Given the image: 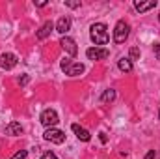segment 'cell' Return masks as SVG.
<instances>
[{"label": "cell", "mask_w": 160, "mask_h": 159, "mask_svg": "<svg viewBox=\"0 0 160 159\" xmlns=\"http://www.w3.org/2000/svg\"><path fill=\"white\" fill-rule=\"evenodd\" d=\"M140 58V49L138 47H132L130 49V60H138Z\"/></svg>", "instance_id": "e0dca14e"}, {"label": "cell", "mask_w": 160, "mask_h": 159, "mask_svg": "<svg viewBox=\"0 0 160 159\" xmlns=\"http://www.w3.org/2000/svg\"><path fill=\"white\" fill-rule=\"evenodd\" d=\"M36 6H38V8H45V6H47V0H39V2H36Z\"/></svg>", "instance_id": "44dd1931"}, {"label": "cell", "mask_w": 160, "mask_h": 159, "mask_svg": "<svg viewBox=\"0 0 160 159\" xmlns=\"http://www.w3.org/2000/svg\"><path fill=\"white\" fill-rule=\"evenodd\" d=\"M71 30V19L69 17H60L58 19V23H56V32H60V34H67Z\"/></svg>", "instance_id": "8fae6325"}, {"label": "cell", "mask_w": 160, "mask_h": 159, "mask_svg": "<svg viewBox=\"0 0 160 159\" xmlns=\"http://www.w3.org/2000/svg\"><path fill=\"white\" fill-rule=\"evenodd\" d=\"M99 139H101V142H106L108 139H106V135L104 133H99Z\"/></svg>", "instance_id": "7402d4cb"}, {"label": "cell", "mask_w": 160, "mask_h": 159, "mask_svg": "<svg viewBox=\"0 0 160 159\" xmlns=\"http://www.w3.org/2000/svg\"><path fill=\"white\" fill-rule=\"evenodd\" d=\"M26 156H28V152H26V150H19L17 154H13V156H11V159H26Z\"/></svg>", "instance_id": "2e32d148"}, {"label": "cell", "mask_w": 160, "mask_h": 159, "mask_svg": "<svg viewBox=\"0 0 160 159\" xmlns=\"http://www.w3.org/2000/svg\"><path fill=\"white\" fill-rule=\"evenodd\" d=\"M71 129H73V133L77 135V139H78V140H82V142L91 140V133H89L86 127H82V125H78V123H73V125H71Z\"/></svg>", "instance_id": "9c48e42d"}, {"label": "cell", "mask_w": 160, "mask_h": 159, "mask_svg": "<svg viewBox=\"0 0 160 159\" xmlns=\"http://www.w3.org/2000/svg\"><path fill=\"white\" fill-rule=\"evenodd\" d=\"M158 21H160V13H158Z\"/></svg>", "instance_id": "484cf974"}, {"label": "cell", "mask_w": 160, "mask_h": 159, "mask_svg": "<svg viewBox=\"0 0 160 159\" xmlns=\"http://www.w3.org/2000/svg\"><path fill=\"white\" fill-rule=\"evenodd\" d=\"M28 75H24V77H22V79H19V82H21V84H26V82H28Z\"/></svg>", "instance_id": "603a6c76"}, {"label": "cell", "mask_w": 160, "mask_h": 159, "mask_svg": "<svg viewBox=\"0 0 160 159\" xmlns=\"http://www.w3.org/2000/svg\"><path fill=\"white\" fill-rule=\"evenodd\" d=\"M60 45H62V49L69 54V56H77V52H78V47H77V43L73 38H69V36H63L62 40H60Z\"/></svg>", "instance_id": "ba28073f"}, {"label": "cell", "mask_w": 160, "mask_h": 159, "mask_svg": "<svg viewBox=\"0 0 160 159\" xmlns=\"http://www.w3.org/2000/svg\"><path fill=\"white\" fill-rule=\"evenodd\" d=\"M41 159H58V156H56L54 152H45V154L41 156Z\"/></svg>", "instance_id": "d6986e66"}, {"label": "cell", "mask_w": 160, "mask_h": 159, "mask_svg": "<svg viewBox=\"0 0 160 159\" xmlns=\"http://www.w3.org/2000/svg\"><path fill=\"white\" fill-rule=\"evenodd\" d=\"M114 99H116V90H112V88L104 90V94L101 96V101H102V103H112Z\"/></svg>", "instance_id": "9a60e30c"}, {"label": "cell", "mask_w": 160, "mask_h": 159, "mask_svg": "<svg viewBox=\"0 0 160 159\" xmlns=\"http://www.w3.org/2000/svg\"><path fill=\"white\" fill-rule=\"evenodd\" d=\"M128 32H130L128 23L118 21V25H116V28H114V41H116V43H123V41L128 38Z\"/></svg>", "instance_id": "277c9868"}, {"label": "cell", "mask_w": 160, "mask_h": 159, "mask_svg": "<svg viewBox=\"0 0 160 159\" xmlns=\"http://www.w3.org/2000/svg\"><path fill=\"white\" fill-rule=\"evenodd\" d=\"M155 51L158 52V58H160V43H155Z\"/></svg>", "instance_id": "cb8c5ba5"}, {"label": "cell", "mask_w": 160, "mask_h": 159, "mask_svg": "<svg viewBox=\"0 0 160 159\" xmlns=\"http://www.w3.org/2000/svg\"><path fill=\"white\" fill-rule=\"evenodd\" d=\"M118 68H119L121 71H125V73H130L134 66H132V60L130 58H125L123 56V58H119V62H118Z\"/></svg>", "instance_id": "5bb4252c"}, {"label": "cell", "mask_w": 160, "mask_h": 159, "mask_svg": "<svg viewBox=\"0 0 160 159\" xmlns=\"http://www.w3.org/2000/svg\"><path fill=\"white\" fill-rule=\"evenodd\" d=\"M108 49H104V47H91V49H88L86 51V56L89 58V60H104V58H108Z\"/></svg>", "instance_id": "52a82bcc"}, {"label": "cell", "mask_w": 160, "mask_h": 159, "mask_svg": "<svg viewBox=\"0 0 160 159\" xmlns=\"http://www.w3.org/2000/svg\"><path fill=\"white\" fill-rule=\"evenodd\" d=\"M89 36H91V40L95 45H106L108 40H110V36H108V28H106V25H102V23H95V25H91V28H89Z\"/></svg>", "instance_id": "6da1fadb"}, {"label": "cell", "mask_w": 160, "mask_h": 159, "mask_svg": "<svg viewBox=\"0 0 160 159\" xmlns=\"http://www.w3.org/2000/svg\"><path fill=\"white\" fill-rule=\"evenodd\" d=\"M67 8H80V0H65Z\"/></svg>", "instance_id": "ac0fdd59"}, {"label": "cell", "mask_w": 160, "mask_h": 159, "mask_svg": "<svg viewBox=\"0 0 160 159\" xmlns=\"http://www.w3.org/2000/svg\"><path fill=\"white\" fill-rule=\"evenodd\" d=\"M158 118H160V111H158Z\"/></svg>", "instance_id": "d4e9b609"}, {"label": "cell", "mask_w": 160, "mask_h": 159, "mask_svg": "<svg viewBox=\"0 0 160 159\" xmlns=\"http://www.w3.org/2000/svg\"><path fill=\"white\" fill-rule=\"evenodd\" d=\"M134 8H136L140 13L149 11V9H153V8H157V0H147V2H140V0H136V2H134Z\"/></svg>", "instance_id": "7c38bea8"}, {"label": "cell", "mask_w": 160, "mask_h": 159, "mask_svg": "<svg viewBox=\"0 0 160 159\" xmlns=\"http://www.w3.org/2000/svg\"><path fill=\"white\" fill-rule=\"evenodd\" d=\"M39 122H41V125H45V127L50 129V127H54L60 122V118H58V112L54 109H45L39 116Z\"/></svg>", "instance_id": "3957f363"}, {"label": "cell", "mask_w": 160, "mask_h": 159, "mask_svg": "<svg viewBox=\"0 0 160 159\" xmlns=\"http://www.w3.org/2000/svg\"><path fill=\"white\" fill-rule=\"evenodd\" d=\"M52 30H54V23H52V21H45V23H43V26L38 30V34H36V36H38V40H47V38L50 36V32H52Z\"/></svg>", "instance_id": "30bf717a"}, {"label": "cell", "mask_w": 160, "mask_h": 159, "mask_svg": "<svg viewBox=\"0 0 160 159\" xmlns=\"http://www.w3.org/2000/svg\"><path fill=\"white\" fill-rule=\"evenodd\" d=\"M43 137H45V140L54 142V144H63V140H65V133H63L62 129H56V127L47 129Z\"/></svg>", "instance_id": "5b68a950"}, {"label": "cell", "mask_w": 160, "mask_h": 159, "mask_svg": "<svg viewBox=\"0 0 160 159\" xmlns=\"http://www.w3.org/2000/svg\"><path fill=\"white\" fill-rule=\"evenodd\" d=\"M17 56L13 54V52H4V54H0V68L2 69H6V71H9V69H13L15 66H17Z\"/></svg>", "instance_id": "8992f818"}, {"label": "cell", "mask_w": 160, "mask_h": 159, "mask_svg": "<svg viewBox=\"0 0 160 159\" xmlns=\"http://www.w3.org/2000/svg\"><path fill=\"white\" fill-rule=\"evenodd\" d=\"M21 133H22V125H21L19 122H9V123L6 125V135L17 137V135H21Z\"/></svg>", "instance_id": "4fadbf2b"}, {"label": "cell", "mask_w": 160, "mask_h": 159, "mask_svg": "<svg viewBox=\"0 0 160 159\" xmlns=\"http://www.w3.org/2000/svg\"><path fill=\"white\" fill-rule=\"evenodd\" d=\"M145 159H155V150H149L147 156H145Z\"/></svg>", "instance_id": "ffe728a7"}, {"label": "cell", "mask_w": 160, "mask_h": 159, "mask_svg": "<svg viewBox=\"0 0 160 159\" xmlns=\"http://www.w3.org/2000/svg\"><path fill=\"white\" fill-rule=\"evenodd\" d=\"M62 69L65 71V75L69 77H77L80 73H84V66L80 62H73L71 58H63L62 60Z\"/></svg>", "instance_id": "7a4b0ae2"}]
</instances>
